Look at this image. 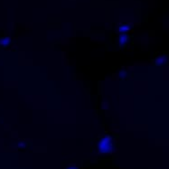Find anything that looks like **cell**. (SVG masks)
<instances>
[{"label": "cell", "instance_id": "1", "mask_svg": "<svg viewBox=\"0 0 169 169\" xmlns=\"http://www.w3.org/2000/svg\"><path fill=\"white\" fill-rule=\"evenodd\" d=\"M97 150L101 154H109L113 150V140L110 136H106L102 137V139L98 142Z\"/></svg>", "mask_w": 169, "mask_h": 169}, {"label": "cell", "instance_id": "2", "mask_svg": "<svg viewBox=\"0 0 169 169\" xmlns=\"http://www.w3.org/2000/svg\"><path fill=\"white\" fill-rule=\"evenodd\" d=\"M168 57L167 55H160L155 60V64L157 65H164L167 63Z\"/></svg>", "mask_w": 169, "mask_h": 169}, {"label": "cell", "instance_id": "3", "mask_svg": "<svg viewBox=\"0 0 169 169\" xmlns=\"http://www.w3.org/2000/svg\"><path fill=\"white\" fill-rule=\"evenodd\" d=\"M128 40H129V36H128L127 34H123L119 36V43L120 45L124 46V45L128 43Z\"/></svg>", "mask_w": 169, "mask_h": 169}, {"label": "cell", "instance_id": "4", "mask_svg": "<svg viewBox=\"0 0 169 169\" xmlns=\"http://www.w3.org/2000/svg\"><path fill=\"white\" fill-rule=\"evenodd\" d=\"M10 43H11V39L8 38V37H4V38L0 39V45L3 46V47L7 46Z\"/></svg>", "mask_w": 169, "mask_h": 169}, {"label": "cell", "instance_id": "5", "mask_svg": "<svg viewBox=\"0 0 169 169\" xmlns=\"http://www.w3.org/2000/svg\"><path fill=\"white\" fill-rule=\"evenodd\" d=\"M129 29H130V27H129V26H128V25H123V26H119V32H120V33H123V34H125L126 32H128Z\"/></svg>", "mask_w": 169, "mask_h": 169}, {"label": "cell", "instance_id": "6", "mask_svg": "<svg viewBox=\"0 0 169 169\" xmlns=\"http://www.w3.org/2000/svg\"><path fill=\"white\" fill-rule=\"evenodd\" d=\"M66 169H79V168L76 167H67Z\"/></svg>", "mask_w": 169, "mask_h": 169}]
</instances>
